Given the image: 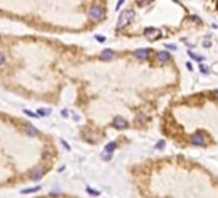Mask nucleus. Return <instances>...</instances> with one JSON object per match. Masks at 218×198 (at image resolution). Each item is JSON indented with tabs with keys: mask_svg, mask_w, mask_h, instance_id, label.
<instances>
[{
	"mask_svg": "<svg viewBox=\"0 0 218 198\" xmlns=\"http://www.w3.org/2000/svg\"><path fill=\"white\" fill-rule=\"evenodd\" d=\"M163 147H164V141L163 140L158 141V144L155 145V148H158V149H160V148H163Z\"/></svg>",
	"mask_w": 218,
	"mask_h": 198,
	"instance_id": "nucleus-23",
	"label": "nucleus"
},
{
	"mask_svg": "<svg viewBox=\"0 0 218 198\" xmlns=\"http://www.w3.org/2000/svg\"><path fill=\"white\" fill-rule=\"evenodd\" d=\"M186 66H187V68H189V70H191V71H192V66H191V64H190V63H187V64H186Z\"/></svg>",
	"mask_w": 218,
	"mask_h": 198,
	"instance_id": "nucleus-32",
	"label": "nucleus"
},
{
	"mask_svg": "<svg viewBox=\"0 0 218 198\" xmlns=\"http://www.w3.org/2000/svg\"><path fill=\"white\" fill-rule=\"evenodd\" d=\"M145 120H146V117H145V115L141 113V112H140V113H137V116H136V121H139L141 124L145 122Z\"/></svg>",
	"mask_w": 218,
	"mask_h": 198,
	"instance_id": "nucleus-15",
	"label": "nucleus"
},
{
	"mask_svg": "<svg viewBox=\"0 0 218 198\" xmlns=\"http://www.w3.org/2000/svg\"><path fill=\"white\" fill-rule=\"evenodd\" d=\"M23 113H26L27 116H30V117H37V115H36V113H33V112L28 111V109H24V111H23Z\"/></svg>",
	"mask_w": 218,
	"mask_h": 198,
	"instance_id": "nucleus-18",
	"label": "nucleus"
},
{
	"mask_svg": "<svg viewBox=\"0 0 218 198\" xmlns=\"http://www.w3.org/2000/svg\"><path fill=\"white\" fill-rule=\"evenodd\" d=\"M191 18H192V19H194V21H195V22H200V19L198 18V17H191Z\"/></svg>",
	"mask_w": 218,
	"mask_h": 198,
	"instance_id": "nucleus-30",
	"label": "nucleus"
},
{
	"mask_svg": "<svg viewBox=\"0 0 218 198\" xmlns=\"http://www.w3.org/2000/svg\"><path fill=\"white\" fill-rule=\"evenodd\" d=\"M101 158H103L104 161H109L110 158H112V154H110V153H106V152H105V153L103 152V153H101Z\"/></svg>",
	"mask_w": 218,
	"mask_h": 198,
	"instance_id": "nucleus-16",
	"label": "nucleus"
},
{
	"mask_svg": "<svg viewBox=\"0 0 218 198\" xmlns=\"http://www.w3.org/2000/svg\"><path fill=\"white\" fill-rule=\"evenodd\" d=\"M0 41H1V37H0Z\"/></svg>",
	"mask_w": 218,
	"mask_h": 198,
	"instance_id": "nucleus-34",
	"label": "nucleus"
},
{
	"mask_svg": "<svg viewBox=\"0 0 218 198\" xmlns=\"http://www.w3.org/2000/svg\"><path fill=\"white\" fill-rule=\"evenodd\" d=\"M61 113H62V116H63V117H67V116H68V113H67V109H63V111L61 112Z\"/></svg>",
	"mask_w": 218,
	"mask_h": 198,
	"instance_id": "nucleus-27",
	"label": "nucleus"
},
{
	"mask_svg": "<svg viewBox=\"0 0 218 198\" xmlns=\"http://www.w3.org/2000/svg\"><path fill=\"white\" fill-rule=\"evenodd\" d=\"M189 55L192 58V59H196V61H202V59H204L203 57H199V55H196V54H194L192 51H189Z\"/></svg>",
	"mask_w": 218,
	"mask_h": 198,
	"instance_id": "nucleus-17",
	"label": "nucleus"
},
{
	"mask_svg": "<svg viewBox=\"0 0 218 198\" xmlns=\"http://www.w3.org/2000/svg\"><path fill=\"white\" fill-rule=\"evenodd\" d=\"M89 14L91 16V18H94V19H99L103 16V8L100 5H92L89 10Z\"/></svg>",
	"mask_w": 218,
	"mask_h": 198,
	"instance_id": "nucleus-2",
	"label": "nucleus"
},
{
	"mask_svg": "<svg viewBox=\"0 0 218 198\" xmlns=\"http://www.w3.org/2000/svg\"><path fill=\"white\" fill-rule=\"evenodd\" d=\"M190 139H191V143L195 145H204V143H205V139L202 134H194V135H191Z\"/></svg>",
	"mask_w": 218,
	"mask_h": 198,
	"instance_id": "nucleus-5",
	"label": "nucleus"
},
{
	"mask_svg": "<svg viewBox=\"0 0 218 198\" xmlns=\"http://www.w3.org/2000/svg\"><path fill=\"white\" fill-rule=\"evenodd\" d=\"M95 39H96V40H99L100 42H104V41H105V37H104V36H100V35H96Z\"/></svg>",
	"mask_w": 218,
	"mask_h": 198,
	"instance_id": "nucleus-24",
	"label": "nucleus"
},
{
	"mask_svg": "<svg viewBox=\"0 0 218 198\" xmlns=\"http://www.w3.org/2000/svg\"><path fill=\"white\" fill-rule=\"evenodd\" d=\"M86 192H87V193H90V194H94V196H99V194H100V192H98V191H92V189H90V188H87V189H86Z\"/></svg>",
	"mask_w": 218,
	"mask_h": 198,
	"instance_id": "nucleus-21",
	"label": "nucleus"
},
{
	"mask_svg": "<svg viewBox=\"0 0 218 198\" xmlns=\"http://www.w3.org/2000/svg\"><path fill=\"white\" fill-rule=\"evenodd\" d=\"M37 191H40V187H35V188L23 189V191H21V193H33V192H37Z\"/></svg>",
	"mask_w": 218,
	"mask_h": 198,
	"instance_id": "nucleus-14",
	"label": "nucleus"
},
{
	"mask_svg": "<svg viewBox=\"0 0 218 198\" xmlns=\"http://www.w3.org/2000/svg\"><path fill=\"white\" fill-rule=\"evenodd\" d=\"M61 141H62V144L64 145V147H66V149H67V150H69V149H71V148H69V145H68V143H67L66 140H63V139H62Z\"/></svg>",
	"mask_w": 218,
	"mask_h": 198,
	"instance_id": "nucleus-25",
	"label": "nucleus"
},
{
	"mask_svg": "<svg viewBox=\"0 0 218 198\" xmlns=\"http://www.w3.org/2000/svg\"><path fill=\"white\" fill-rule=\"evenodd\" d=\"M115 148H117V143H115V141H110V143H108V144L105 145L104 150H105L106 153H112Z\"/></svg>",
	"mask_w": 218,
	"mask_h": 198,
	"instance_id": "nucleus-12",
	"label": "nucleus"
},
{
	"mask_svg": "<svg viewBox=\"0 0 218 198\" xmlns=\"http://www.w3.org/2000/svg\"><path fill=\"white\" fill-rule=\"evenodd\" d=\"M82 136L84 139L89 141V143H95V139H94V132L90 130V129H85V130L82 131Z\"/></svg>",
	"mask_w": 218,
	"mask_h": 198,
	"instance_id": "nucleus-8",
	"label": "nucleus"
},
{
	"mask_svg": "<svg viewBox=\"0 0 218 198\" xmlns=\"http://www.w3.org/2000/svg\"><path fill=\"white\" fill-rule=\"evenodd\" d=\"M122 3H123V1H119V3L117 4V9H118V8H119V7H121V5H122Z\"/></svg>",
	"mask_w": 218,
	"mask_h": 198,
	"instance_id": "nucleus-33",
	"label": "nucleus"
},
{
	"mask_svg": "<svg viewBox=\"0 0 218 198\" xmlns=\"http://www.w3.org/2000/svg\"><path fill=\"white\" fill-rule=\"evenodd\" d=\"M199 68H200V71H203V74H209V70L204 66V64H200Z\"/></svg>",
	"mask_w": 218,
	"mask_h": 198,
	"instance_id": "nucleus-22",
	"label": "nucleus"
},
{
	"mask_svg": "<svg viewBox=\"0 0 218 198\" xmlns=\"http://www.w3.org/2000/svg\"><path fill=\"white\" fill-rule=\"evenodd\" d=\"M113 54H114V51L112 49H105V50H103V53H101V58L105 59V61H108V59H110L113 57Z\"/></svg>",
	"mask_w": 218,
	"mask_h": 198,
	"instance_id": "nucleus-11",
	"label": "nucleus"
},
{
	"mask_svg": "<svg viewBox=\"0 0 218 198\" xmlns=\"http://www.w3.org/2000/svg\"><path fill=\"white\" fill-rule=\"evenodd\" d=\"M73 118H75V121H80V116H77V115L73 116Z\"/></svg>",
	"mask_w": 218,
	"mask_h": 198,
	"instance_id": "nucleus-29",
	"label": "nucleus"
},
{
	"mask_svg": "<svg viewBox=\"0 0 218 198\" xmlns=\"http://www.w3.org/2000/svg\"><path fill=\"white\" fill-rule=\"evenodd\" d=\"M213 95H214V98H217V99H218V90H216V92L213 93Z\"/></svg>",
	"mask_w": 218,
	"mask_h": 198,
	"instance_id": "nucleus-31",
	"label": "nucleus"
},
{
	"mask_svg": "<svg viewBox=\"0 0 218 198\" xmlns=\"http://www.w3.org/2000/svg\"><path fill=\"white\" fill-rule=\"evenodd\" d=\"M51 112V109H44V108H40V109H37V113H38V116H48L49 113Z\"/></svg>",
	"mask_w": 218,
	"mask_h": 198,
	"instance_id": "nucleus-13",
	"label": "nucleus"
},
{
	"mask_svg": "<svg viewBox=\"0 0 218 198\" xmlns=\"http://www.w3.org/2000/svg\"><path fill=\"white\" fill-rule=\"evenodd\" d=\"M113 125L117 129H123L127 126V121L123 117H121V116H117V117H114L113 120Z\"/></svg>",
	"mask_w": 218,
	"mask_h": 198,
	"instance_id": "nucleus-6",
	"label": "nucleus"
},
{
	"mask_svg": "<svg viewBox=\"0 0 218 198\" xmlns=\"http://www.w3.org/2000/svg\"><path fill=\"white\" fill-rule=\"evenodd\" d=\"M42 176H44V171H42L41 169H38V167H36V169H33L32 171H31V178H32V180H40Z\"/></svg>",
	"mask_w": 218,
	"mask_h": 198,
	"instance_id": "nucleus-9",
	"label": "nucleus"
},
{
	"mask_svg": "<svg viewBox=\"0 0 218 198\" xmlns=\"http://www.w3.org/2000/svg\"><path fill=\"white\" fill-rule=\"evenodd\" d=\"M4 62H5V54L3 51H0V66H3Z\"/></svg>",
	"mask_w": 218,
	"mask_h": 198,
	"instance_id": "nucleus-20",
	"label": "nucleus"
},
{
	"mask_svg": "<svg viewBox=\"0 0 218 198\" xmlns=\"http://www.w3.org/2000/svg\"><path fill=\"white\" fill-rule=\"evenodd\" d=\"M51 158V154H50V152H44L42 153V160H50Z\"/></svg>",
	"mask_w": 218,
	"mask_h": 198,
	"instance_id": "nucleus-19",
	"label": "nucleus"
},
{
	"mask_svg": "<svg viewBox=\"0 0 218 198\" xmlns=\"http://www.w3.org/2000/svg\"><path fill=\"white\" fill-rule=\"evenodd\" d=\"M166 46H167V48H169V49H176V46H174V45H169L168 44V45H166Z\"/></svg>",
	"mask_w": 218,
	"mask_h": 198,
	"instance_id": "nucleus-28",
	"label": "nucleus"
},
{
	"mask_svg": "<svg viewBox=\"0 0 218 198\" xmlns=\"http://www.w3.org/2000/svg\"><path fill=\"white\" fill-rule=\"evenodd\" d=\"M149 54H150V50L149 49H137L134 51V55L139 59H146L149 57Z\"/></svg>",
	"mask_w": 218,
	"mask_h": 198,
	"instance_id": "nucleus-4",
	"label": "nucleus"
},
{
	"mask_svg": "<svg viewBox=\"0 0 218 198\" xmlns=\"http://www.w3.org/2000/svg\"><path fill=\"white\" fill-rule=\"evenodd\" d=\"M135 17V12L134 10H126L123 14L119 17V22H118V27H122V26H126L128 23V21L132 19Z\"/></svg>",
	"mask_w": 218,
	"mask_h": 198,
	"instance_id": "nucleus-1",
	"label": "nucleus"
},
{
	"mask_svg": "<svg viewBox=\"0 0 218 198\" xmlns=\"http://www.w3.org/2000/svg\"><path fill=\"white\" fill-rule=\"evenodd\" d=\"M157 58L159 59L160 62H168L171 59V55L168 51H159V53L157 54Z\"/></svg>",
	"mask_w": 218,
	"mask_h": 198,
	"instance_id": "nucleus-10",
	"label": "nucleus"
},
{
	"mask_svg": "<svg viewBox=\"0 0 218 198\" xmlns=\"http://www.w3.org/2000/svg\"><path fill=\"white\" fill-rule=\"evenodd\" d=\"M23 131L27 135H30V136H37L38 135V131L32 126V125H30V124H26L24 125V126H23Z\"/></svg>",
	"mask_w": 218,
	"mask_h": 198,
	"instance_id": "nucleus-7",
	"label": "nucleus"
},
{
	"mask_svg": "<svg viewBox=\"0 0 218 198\" xmlns=\"http://www.w3.org/2000/svg\"><path fill=\"white\" fill-rule=\"evenodd\" d=\"M145 36H146L149 40H155L160 36V31L157 28H146L145 30Z\"/></svg>",
	"mask_w": 218,
	"mask_h": 198,
	"instance_id": "nucleus-3",
	"label": "nucleus"
},
{
	"mask_svg": "<svg viewBox=\"0 0 218 198\" xmlns=\"http://www.w3.org/2000/svg\"><path fill=\"white\" fill-rule=\"evenodd\" d=\"M203 45L205 46V48H209L211 46V41H208V40H205L204 42H203Z\"/></svg>",
	"mask_w": 218,
	"mask_h": 198,
	"instance_id": "nucleus-26",
	"label": "nucleus"
}]
</instances>
